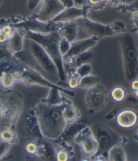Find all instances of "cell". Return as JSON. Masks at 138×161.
Segmentation results:
<instances>
[{
    "label": "cell",
    "mask_w": 138,
    "mask_h": 161,
    "mask_svg": "<svg viewBox=\"0 0 138 161\" xmlns=\"http://www.w3.org/2000/svg\"><path fill=\"white\" fill-rule=\"evenodd\" d=\"M68 99L65 97L63 103L59 105H50L41 101L35 106L33 111L43 138L49 140H57L62 134L67 126L63 112Z\"/></svg>",
    "instance_id": "6da1fadb"
},
{
    "label": "cell",
    "mask_w": 138,
    "mask_h": 161,
    "mask_svg": "<svg viewBox=\"0 0 138 161\" xmlns=\"http://www.w3.org/2000/svg\"><path fill=\"white\" fill-rule=\"evenodd\" d=\"M26 38L28 40L35 41L43 48L55 64L58 71L59 80L61 81L66 82L67 75L64 61L59 49V42L61 38L59 33L57 31L47 34L27 31Z\"/></svg>",
    "instance_id": "7a4b0ae2"
},
{
    "label": "cell",
    "mask_w": 138,
    "mask_h": 161,
    "mask_svg": "<svg viewBox=\"0 0 138 161\" xmlns=\"http://www.w3.org/2000/svg\"><path fill=\"white\" fill-rule=\"evenodd\" d=\"M23 106L22 96L18 91L8 90L0 97V131L6 129L14 130Z\"/></svg>",
    "instance_id": "3957f363"
},
{
    "label": "cell",
    "mask_w": 138,
    "mask_h": 161,
    "mask_svg": "<svg viewBox=\"0 0 138 161\" xmlns=\"http://www.w3.org/2000/svg\"><path fill=\"white\" fill-rule=\"evenodd\" d=\"M123 68L127 80L138 77V45L131 33L126 32L120 41Z\"/></svg>",
    "instance_id": "277c9868"
},
{
    "label": "cell",
    "mask_w": 138,
    "mask_h": 161,
    "mask_svg": "<svg viewBox=\"0 0 138 161\" xmlns=\"http://www.w3.org/2000/svg\"><path fill=\"white\" fill-rule=\"evenodd\" d=\"M84 32L90 36L102 39L107 36H113L124 34L127 32L125 24L121 20H116L108 25L94 22L87 18H79L75 21Z\"/></svg>",
    "instance_id": "5b68a950"
},
{
    "label": "cell",
    "mask_w": 138,
    "mask_h": 161,
    "mask_svg": "<svg viewBox=\"0 0 138 161\" xmlns=\"http://www.w3.org/2000/svg\"><path fill=\"white\" fill-rule=\"evenodd\" d=\"M62 23L53 22H43L37 20L32 15L30 16H12L8 18L0 19V26L9 25L16 28H23L26 31H31L42 34H47L57 31Z\"/></svg>",
    "instance_id": "8992f818"
},
{
    "label": "cell",
    "mask_w": 138,
    "mask_h": 161,
    "mask_svg": "<svg viewBox=\"0 0 138 161\" xmlns=\"http://www.w3.org/2000/svg\"><path fill=\"white\" fill-rule=\"evenodd\" d=\"M29 50L30 55L37 65L46 74L54 78H59L58 69L53 61L39 44L30 40Z\"/></svg>",
    "instance_id": "52a82bcc"
},
{
    "label": "cell",
    "mask_w": 138,
    "mask_h": 161,
    "mask_svg": "<svg viewBox=\"0 0 138 161\" xmlns=\"http://www.w3.org/2000/svg\"><path fill=\"white\" fill-rule=\"evenodd\" d=\"M108 101L107 89L103 84L99 83L87 89L85 94V104L90 111L98 112L106 106Z\"/></svg>",
    "instance_id": "ba28073f"
},
{
    "label": "cell",
    "mask_w": 138,
    "mask_h": 161,
    "mask_svg": "<svg viewBox=\"0 0 138 161\" xmlns=\"http://www.w3.org/2000/svg\"><path fill=\"white\" fill-rule=\"evenodd\" d=\"M65 8L59 0H42L39 10L33 14L32 16L39 21L49 22Z\"/></svg>",
    "instance_id": "9c48e42d"
},
{
    "label": "cell",
    "mask_w": 138,
    "mask_h": 161,
    "mask_svg": "<svg viewBox=\"0 0 138 161\" xmlns=\"http://www.w3.org/2000/svg\"><path fill=\"white\" fill-rule=\"evenodd\" d=\"M90 8L86 4L82 8L72 6L66 8L55 16L51 22L55 23H66L75 22L79 18L88 17L90 12Z\"/></svg>",
    "instance_id": "30bf717a"
},
{
    "label": "cell",
    "mask_w": 138,
    "mask_h": 161,
    "mask_svg": "<svg viewBox=\"0 0 138 161\" xmlns=\"http://www.w3.org/2000/svg\"><path fill=\"white\" fill-rule=\"evenodd\" d=\"M99 40V39L95 36H90L87 39L75 41L71 43L69 51L63 57V61L90 51V49L97 45Z\"/></svg>",
    "instance_id": "8fae6325"
},
{
    "label": "cell",
    "mask_w": 138,
    "mask_h": 161,
    "mask_svg": "<svg viewBox=\"0 0 138 161\" xmlns=\"http://www.w3.org/2000/svg\"><path fill=\"white\" fill-rule=\"evenodd\" d=\"M137 121L138 116L137 113L129 108L119 112L116 117L117 125L124 129L132 128L136 125Z\"/></svg>",
    "instance_id": "7c38bea8"
},
{
    "label": "cell",
    "mask_w": 138,
    "mask_h": 161,
    "mask_svg": "<svg viewBox=\"0 0 138 161\" xmlns=\"http://www.w3.org/2000/svg\"><path fill=\"white\" fill-rule=\"evenodd\" d=\"M26 31L23 28H16L13 35L9 39L8 43L9 50L12 53H20L24 49V40L26 36Z\"/></svg>",
    "instance_id": "4fadbf2b"
},
{
    "label": "cell",
    "mask_w": 138,
    "mask_h": 161,
    "mask_svg": "<svg viewBox=\"0 0 138 161\" xmlns=\"http://www.w3.org/2000/svg\"><path fill=\"white\" fill-rule=\"evenodd\" d=\"M79 27L75 22L62 23L57 31L61 37L64 38L70 43H72L76 40L78 36Z\"/></svg>",
    "instance_id": "5bb4252c"
},
{
    "label": "cell",
    "mask_w": 138,
    "mask_h": 161,
    "mask_svg": "<svg viewBox=\"0 0 138 161\" xmlns=\"http://www.w3.org/2000/svg\"><path fill=\"white\" fill-rule=\"evenodd\" d=\"M81 149L83 154L86 157H91L96 154L99 148L98 142L93 133L88 136L82 142L80 143Z\"/></svg>",
    "instance_id": "9a60e30c"
},
{
    "label": "cell",
    "mask_w": 138,
    "mask_h": 161,
    "mask_svg": "<svg viewBox=\"0 0 138 161\" xmlns=\"http://www.w3.org/2000/svg\"><path fill=\"white\" fill-rule=\"evenodd\" d=\"M95 57L93 52L88 51L84 52L83 53H81L77 56L74 57L72 58H70L68 60L64 61L65 66L67 65L69 67L76 69L79 66L86 64H90L93 61Z\"/></svg>",
    "instance_id": "2e32d148"
},
{
    "label": "cell",
    "mask_w": 138,
    "mask_h": 161,
    "mask_svg": "<svg viewBox=\"0 0 138 161\" xmlns=\"http://www.w3.org/2000/svg\"><path fill=\"white\" fill-rule=\"evenodd\" d=\"M63 115L66 124L70 125L80 119L81 113L78 108L74 107L72 101L68 99L63 108Z\"/></svg>",
    "instance_id": "e0dca14e"
},
{
    "label": "cell",
    "mask_w": 138,
    "mask_h": 161,
    "mask_svg": "<svg viewBox=\"0 0 138 161\" xmlns=\"http://www.w3.org/2000/svg\"><path fill=\"white\" fill-rule=\"evenodd\" d=\"M26 126L28 131H29V133L32 136H35L36 138H43L41 132L39 123H38L36 115L33 111H32V113H30V114L27 116Z\"/></svg>",
    "instance_id": "ac0fdd59"
},
{
    "label": "cell",
    "mask_w": 138,
    "mask_h": 161,
    "mask_svg": "<svg viewBox=\"0 0 138 161\" xmlns=\"http://www.w3.org/2000/svg\"><path fill=\"white\" fill-rule=\"evenodd\" d=\"M109 161H127V155L121 145H114L108 151Z\"/></svg>",
    "instance_id": "d6986e66"
},
{
    "label": "cell",
    "mask_w": 138,
    "mask_h": 161,
    "mask_svg": "<svg viewBox=\"0 0 138 161\" xmlns=\"http://www.w3.org/2000/svg\"><path fill=\"white\" fill-rule=\"evenodd\" d=\"M70 126L68 127V128L65 129L63 131V132L61 134V136L59 137V140L60 141H65L68 142L69 140L71 138H74V137L76 136L78 132L82 130L84 127L86 125L80 124V123H74L72 124H70Z\"/></svg>",
    "instance_id": "ffe728a7"
},
{
    "label": "cell",
    "mask_w": 138,
    "mask_h": 161,
    "mask_svg": "<svg viewBox=\"0 0 138 161\" xmlns=\"http://www.w3.org/2000/svg\"><path fill=\"white\" fill-rule=\"evenodd\" d=\"M61 92L58 89L49 88V92L47 96L41 101L50 105H59L63 103L65 97L61 95Z\"/></svg>",
    "instance_id": "44dd1931"
},
{
    "label": "cell",
    "mask_w": 138,
    "mask_h": 161,
    "mask_svg": "<svg viewBox=\"0 0 138 161\" xmlns=\"http://www.w3.org/2000/svg\"><path fill=\"white\" fill-rule=\"evenodd\" d=\"M100 83V78L96 75L90 74L86 76L81 78L79 82V86L80 88L88 89L92 88Z\"/></svg>",
    "instance_id": "7402d4cb"
},
{
    "label": "cell",
    "mask_w": 138,
    "mask_h": 161,
    "mask_svg": "<svg viewBox=\"0 0 138 161\" xmlns=\"http://www.w3.org/2000/svg\"><path fill=\"white\" fill-rule=\"evenodd\" d=\"M110 96L115 102L122 103L127 98V91L123 87L121 86H117L114 87L111 91Z\"/></svg>",
    "instance_id": "603a6c76"
},
{
    "label": "cell",
    "mask_w": 138,
    "mask_h": 161,
    "mask_svg": "<svg viewBox=\"0 0 138 161\" xmlns=\"http://www.w3.org/2000/svg\"><path fill=\"white\" fill-rule=\"evenodd\" d=\"M16 82L15 78L11 73H6L0 77V86L6 91L11 90Z\"/></svg>",
    "instance_id": "cb8c5ba5"
},
{
    "label": "cell",
    "mask_w": 138,
    "mask_h": 161,
    "mask_svg": "<svg viewBox=\"0 0 138 161\" xmlns=\"http://www.w3.org/2000/svg\"><path fill=\"white\" fill-rule=\"evenodd\" d=\"M119 12L122 14L127 12H137L138 13V0H134L130 3H126L125 2H119L117 6L115 7Z\"/></svg>",
    "instance_id": "d4e9b609"
},
{
    "label": "cell",
    "mask_w": 138,
    "mask_h": 161,
    "mask_svg": "<svg viewBox=\"0 0 138 161\" xmlns=\"http://www.w3.org/2000/svg\"><path fill=\"white\" fill-rule=\"evenodd\" d=\"M0 139L11 144H16L18 142L15 130L11 129H6L0 131Z\"/></svg>",
    "instance_id": "484cf974"
},
{
    "label": "cell",
    "mask_w": 138,
    "mask_h": 161,
    "mask_svg": "<svg viewBox=\"0 0 138 161\" xmlns=\"http://www.w3.org/2000/svg\"><path fill=\"white\" fill-rule=\"evenodd\" d=\"M92 133V130H90V127L86 125L85 127H84L78 133L76 134V136L74 137V140L76 144H80V143L86 138L88 136H89L90 134H91Z\"/></svg>",
    "instance_id": "4316f807"
},
{
    "label": "cell",
    "mask_w": 138,
    "mask_h": 161,
    "mask_svg": "<svg viewBox=\"0 0 138 161\" xmlns=\"http://www.w3.org/2000/svg\"><path fill=\"white\" fill-rule=\"evenodd\" d=\"M92 71V65L90 64H86L79 66L75 69V72L78 75V76L81 78L86 75H90Z\"/></svg>",
    "instance_id": "83f0119b"
},
{
    "label": "cell",
    "mask_w": 138,
    "mask_h": 161,
    "mask_svg": "<svg viewBox=\"0 0 138 161\" xmlns=\"http://www.w3.org/2000/svg\"><path fill=\"white\" fill-rule=\"evenodd\" d=\"M70 155L66 150L59 148L55 153V161H69L70 158Z\"/></svg>",
    "instance_id": "f1b7e54d"
},
{
    "label": "cell",
    "mask_w": 138,
    "mask_h": 161,
    "mask_svg": "<svg viewBox=\"0 0 138 161\" xmlns=\"http://www.w3.org/2000/svg\"><path fill=\"white\" fill-rule=\"evenodd\" d=\"M70 47H71L70 42H68L66 39H65L64 38L61 36L59 42V49L61 54L62 55L63 57L69 51Z\"/></svg>",
    "instance_id": "f546056e"
},
{
    "label": "cell",
    "mask_w": 138,
    "mask_h": 161,
    "mask_svg": "<svg viewBox=\"0 0 138 161\" xmlns=\"http://www.w3.org/2000/svg\"><path fill=\"white\" fill-rule=\"evenodd\" d=\"M12 144L0 139V160L2 159L10 150Z\"/></svg>",
    "instance_id": "4dcf8cb0"
},
{
    "label": "cell",
    "mask_w": 138,
    "mask_h": 161,
    "mask_svg": "<svg viewBox=\"0 0 138 161\" xmlns=\"http://www.w3.org/2000/svg\"><path fill=\"white\" fill-rule=\"evenodd\" d=\"M38 148V143L35 141H30L25 145L26 152L30 155H35Z\"/></svg>",
    "instance_id": "1f68e13d"
},
{
    "label": "cell",
    "mask_w": 138,
    "mask_h": 161,
    "mask_svg": "<svg viewBox=\"0 0 138 161\" xmlns=\"http://www.w3.org/2000/svg\"><path fill=\"white\" fill-rule=\"evenodd\" d=\"M14 56V54L9 50V49L0 47V59H10Z\"/></svg>",
    "instance_id": "d6a6232c"
},
{
    "label": "cell",
    "mask_w": 138,
    "mask_h": 161,
    "mask_svg": "<svg viewBox=\"0 0 138 161\" xmlns=\"http://www.w3.org/2000/svg\"><path fill=\"white\" fill-rule=\"evenodd\" d=\"M0 28H1L2 32L7 35L9 39L12 37L14 31H15V29L9 25H3V26H0Z\"/></svg>",
    "instance_id": "836d02e7"
},
{
    "label": "cell",
    "mask_w": 138,
    "mask_h": 161,
    "mask_svg": "<svg viewBox=\"0 0 138 161\" xmlns=\"http://www.w3.org/2000/svg\"><path fill=\"white\" fill-rule=\"evenodd\" d=\"M42 0H28L27 7L30 11L34 10L41 3Z\"/></svg>",
    "instance_id": "e575fe53"
},
{
    "label": "cell",
    "mask_w": 138,
    "mask_h": 161,
    "mask_svg": "<svg viewBox=\"0 0 138 161\" xmlns=\"http://www.w3.org/2000/svg\"><path fill=\"white\" fill-rule=\"evenodd\" d=\"M111 1L112 0H86V3L90 8H92L93 6H97V5L103 2H108V3Z\"/></svg>",
    "instance_id": "d590c367"
},
{
    "label": "cell",
    "mask_w": 138,
    "mask_h": 161,
    "mask_svg": "<svg viewBox=\"0 0 138 161\" xmlns=\"http://www.w3.org/2000/svg\"><path fill=\"white\" fill-rule=\"evenodd\" d=\"M73 2L74 6L78 8H82L86 5V0H73Z\"/></svg>",
    "instance_id": "8d00e7d4"
},
{
    "label": "cell",
    "mask_w": 138,
    "mask_h": 161,
    "mask_svg": "<svg viewBox=\"0 0 138 161\" xmlns=\"http://www.w3.org/2000/svg\"><path fill=\"white\" fill-rule=\"evenodd\" d=\"M130 88L131 89V91L133 92L138 89V78H135L134 80H133L132 81H131Z\"/></svg>",
    "instance_id": "74e56055"
},
{
    "label": "cell",
    "mask_w": 138,
    "mask_h": 161,
    "mask_svg": "<svg viewBox=\"0 0 138 161\" xmlns=\"http://www.w3.org/2000/svg\"><path fill=\"white\" fill-rule=\"evenodd\" d=\"M59 1L63 5L65 8L74 6L73 0H59Z\"/></svg>",
    "instance_id": "f35d334b"
},
{
    "label": "cell",
    "mask_w": 138,
    "mask_h": 161,
    "mask_svg": "<svg viewBox=\"0 0 138 161\" xmlns=\"http://www.w3.org/2000/svg\"><path fill=\"white\" fill-rule=\"evenodd\" d=\"M9 39V38L5 34H3V32H0V44H5L6 42H8Z\"/></svg>",
    "instance_id": "ab89813d"
},
{
    "label": "cell",
    "mask_w": 138,
    "mask_h": 161,
    "mask_svg": "<svg viewBox=\"0 0 138 161\" xmlns=\"http://www.w3.org/2000/svg\"><path fill=\"white\" fill-rule=\"evenodd\" d=\"M131 21L133 23V26H134L135 32L138 36V22L137 20H135V19H131Z\"/></svg>",
    "instance_id": "60d3db41"
},
{
    "label": "cell",
    "mask_w": 138,
    "mask_h": 161,
    "mask_svg": "<svg viewBox=\"0 0 138 161\" xmlns=\"http://www.w3.org/2000/svg\"><path fill=\"white\" fill-rule=\"evenodd\" d=\"M134 96L135 98L138 99V89L136 90V91H134Z\"/></svg>",
    "instance_id": "b9f144b4"
},
{
    "label": "cell",
    "mask_w": 138,
    "mask_h": 161,
    "mask_svg": "<svg viewBox=\"0 0 138 161\" xmlns=\"http://www.w3.org/2000/svg\"><path fill=\"white\" fill-rule=\"evenodd\" d=\"M94 161H106L105 159H104L103 158L101 157H97L96 159H94Z\"/></svg>",
    "instance_id": "7bdbcfd3"
},
{
    "label": "cell",
    "mask_w": 138,
    "mask_h": 161,
    "mask_svg": "<svg viewBox=\"0 0 138 161\" xmlns=\"http://www.w3.org/2000/svg\"><path fill=\"white\" fill-rule=\"evenodd\" d=\"M81 161H90V160H88V158H84V159H82Z\"/></svg>",
    "instance_id": "ee69618b"
},
{
    "label": "cell",
    "mask_w": 138,
    "mask_h": 161,
    "mask_svg": "<svg viewBox=\"0 0 138 161\" xmlns=\"http://www.w3.org/2000/svg\"><path fill=\"white\" fill-rule=\"evenodd\" d=\"M3 0H0V6H1L2 3H3Z\"/></svg>",
    "instance_id": "f6af8a7d"
},
{
    "label": "cell",
    "mask_w": 138,
    "mask_h": 161,
    "mask_svg": "<svg viewBox=\"0 0 138 161\" xmlns=\"http://www.w3.org/2000/svg\"><path fill=\"white\" fill-rule=\"evenodd\" d=\"M137 136H138V131H137Z\"/></svg>",
    "instance_id": "bcb514c9"
},
{
    "label": "cell",
    "mask_w": 138,
    "mask_h": 161,
    "mask_svg": "<svg viewBox=\"0 0 138 161\" xmlns=\"http://www.w3.org/2000/svg\"><path fill=\"white\" fill-rule=\"evenodd\" d=\"M135 20H136V19H135ZM137 22H138V18H137Z\"/></svg>",
    "instance_id": "7dc6e473"
},
{
    "label": "cell",
    "mask_w": 138,
    "mask_h": 161,
    "mask_svg": "<svg viewBox=\"0 0 138 161\" xmlns=\"http://www.w3.org/2000/svg\"><path fill=\"white\" fill-rule=\"evenodd\" d=\"M137 78H138V77H137Z\"/></svg>",
    "instance_id": "c3c4849f"
}]
</instances>
